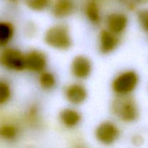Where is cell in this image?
Masks as SVG:
<instances>
[{
	"label": "cell",
	"instance_id": "ac0fdd59",
	"mask_svg": "<svg viewBox=\"0 0 148 148\" xmlns=\"http://www.w3.org/2000/svg\"><path fill=\"white\" fill-rule=\"evenodd\" d=\"M17 130L16 127L12 125L4 126L0 129V134L4 138L11 140V139L15 138L17 135Z\"/></svg>",
	"mask_w": 148,
	"mask_h": 148
},
{
	"label": "cell",
	"instance_id": "d6986e66",
	"mask_svg": "<svg viewBox=\"0 0 148 148\" xmlns=\"http://www.w3.org/2000/svg\"><path fill=\"white\" fill-rule=\"evenodd\" d=\"M138 20L144 30L148 33V9L139 12Z\"/></svg>",
	"mask_w": 148,
	"mask_h": 148
},
{
	"label": "cell",
	"instance_id": "8fae6325",
	"mask_svg": "<svg viewBox=\"0 0 148 148\" xmlns=\"http://www.w3.org/2000/svg\"><path fill=\"white\" fill-rule=\"evenodd\" d=\"M75 10L73 0H57L52 7V14L57 18H65L71 15Z\"/></svg>",
	"mask_w": 148,
	"mask_h": 148
},
{
	"label": "cell",
	"instance_id": "ffe728a7",
	"mask_svg": "<svg viewBox=\"0 0 148 148\" xmlns=\"http://www.w3.org/2000/svg\"><path fill=\"white\" fill-rule=\"evenodd\" d=\"M123 1L126 5V7L129 10H132L136 7V5L147 2L148 0H123Z\"/></svg>",
	"mask_w": 148,
	"mask_h": 148
},
{
	"label": "cell",
	"instance_id": "4fadbf2b",
	"mask_svg": "<svg viewBox=\"0 0 148 148\" xmlns=\"http://www.w3.org/2000/svg\"><path fill=\"white\" fill-rule=\"evenodd\" d=\"M14 31V27L11 23L0 22V46H4L10 43Z\"/></svg>",
	"mask_w": 148,
	"mask_h": 148
},
{
	"label": "cell",
	"instance_id": "5bb4252c",
	"mask_svg": "<svg viewBox=\"0 0 148 148\" xmlns=\"http://www.w3.org/2000/svg\"><path fill=\"white\" fill-rule=\"evenodd\" d=\"M85 14L87 18L93 24H99L100 22V12L98 4L94 0L88 1L85 7Z\"/></svg>",
	"mask_w": 148,
	"mask_h": 148
},
{
	"label": "cell",
	"instance_id": "2e32d148",
	"mask_svg": "<svg viewBox=\"0 0 148 148\" xmlns=\"http://www.w3.org/2000/svg\"><path fill=\"white\" fill-rule=\"evenodd\" d=\"M25 3L29 9L33 11H42L47 8L49 0H25Z\"/></svg>",
	"mask_w": 148,
	"mask_h": 148
},
{
	"label": "cell",
	"instance_id": "30bf717a",
	"mask_svg": "<svg viewBox=\"0 0 148 148\" xmlns=\"http://www.w3.org/2000/svg\"><path fill=\"white\" fill-rule=\"evenodd\" d=\"M106 23L107 30L119 36L127 27L128 17L123 13L113 12L107 16Z\"/></svg>",
	"mask_w": 148,
	"mask_h": 148
},
{
	"label": "cell",
	"instance_id": "7c38bea8",
	"mask_svg": "<svg viewBox=\"0 0 148 148\" xmlns=\"http://www.w3.org/2000/svg\"><path fill=\"white\" fill-rule=\"evenodd\" d=\"M59 119L65 127L73 128L81 120V116L78 111L72 108H65L59 113Z\"/></svg>",
	"mask_w": 148,
	"mask_h": 148
},
{
	"label": "cell",
	"instance_id": "7a4b0ae2",
	"mask_svg": "<svg viewBox=\"0 0 148 148\" xmlns=\"http://www.w3.org/2000/svg\"><path fill=\"white\" fill-rule=\"evenodd\" d=\"M127 95H118L112 103V111L119 120L132 122L137 119L138 108L134 100Z\"/></svg>",
	"mask_w": 148,
	"mask_h": 148
},
{
	"label": "cell",
	"instance_id": "52a82bcc",
	"mask_svg": "<svg viewBox=\"0 0 148 148\" xmlns=\"http://www.w3.org/2000/svg\"><path fill=\"white\" fill-rule=\"evenodd\" d=\"M71 72L78 79H86L90 75L92 65L89 59L84 56H77L71 63Z\"/></svg>",
	"mask_w": 148,
	"mask_h": 148
},
{
	"label": "cell",
	"instance_id": "3957f363",
	"mask_svg": "<svg viewBox=\"0 0 148 148\" xmlns=\"http://www.w3.org/2000/svg\"><path fill=\"white\" fill-rule=\"evenodd\" d=\"M138 81L139 77L134 71H125L115 77L112 82V89L118 95H129L136 88Z\"/></svg>",
	"mask_w": 148,
	"mask_h": 148
},
{
	"label": "cell",
	"instance_id": "6da1fadb",
	"mask_svg": "<svg viewBox=\"0 0 148 148\" xmlns=\"http://www.w3.org/2000/svg\"><path fill=\"white\" fill-rule=\"evenodd\" d=\"M44 40L48 46L59 50H67L73 43L69 28L63 24L49 27L44 35Z\"/></svg>",
	"mask_w": 148,
	"mask_h": 148
},
{
	"label": "cell",
	"instance_id": "e0dca14e",
	"mask_svg": "<svg viewBox=\"0 0 148 148\" xmlns=\"http://www.w3.org/2000/svg\"><path fill=\"white\" fill-rule=\"evenodd\" d=\"M11 96L10 86L4 82H0V104L5 103Z\"/></svg>",
	"mask_w": 148,
	"mask_h": 148
},
{
	"label": "cell",
	"instance_id": "277c9868",
	"mask_svg": "<svg viewBox=\"0 0 148 148\" xmlns=\"http://www.w3.org/2000/svg\"><path fill=\"white\" fill-rule=\"evenodd\" d=\"M0 64L15 71L26 69V54L15 49H7L0 53Z\"/></svg>",
	"mask_w": 148,
	"mask_h": 148
},
{
	"label": "cell",
	"instance_id": "5b68a950",
	"mask_svg": "<svg viewBox=\"0 0 148 148\" xmlns=\"http://www.w3.org/2000/svg\"><path fill=\"white\" fill-rule=\"evenodd\" d=\"M95 137L102 144L111 145L120 137V130L114 123L104 121L96 128Z\"/></svg>",
	"mask_w": 148,
	"mask_h": 148
},
{
	"label": "cell",
	"instance_id": "ba28073f",
	"mask_svg": "<svg viewBox=\"0 0 148 148\" xmlns=\"http://www.w3.org/2000/svg\"><path fill=\"white\" fill-rule=\"evenodd\" d=\"M120 43L119 36L107 29L102 30L100 34V51L103 54L113 52Z\"/></svg>",
	"mask_w": 148,
	"mask_h": 148
},
{
	"label": "cell",
	"instance_id": "8992f818",
	"mask_svg": "<svg viewBox=\"0 0 148 148\" xmlns=\"http://www.w3.org/2000/svg\"><path fill=\"white\" fill-rule=\"evenodd\" d=\"M47 64L46 55L39 50H32L26 54V69L41 73L44 71Z\"/></svg>",
	"mask_w": 148,
	"mask_h": 148
},
{
	"label": "cell",
	"instance_id": "9c48e42d",
	"mask_svg": "<svg viewBox=\"0 0 148 148\" xmlns=\"http://www.w3.org/2000/svg\"><path fill=\"white\" fill-rule=\"evenodd\" d=\"M65 96L67 101L73 105H80L87 98V90L84 85L74 83L68 85L65 90Z\"/></svg>",
	"mask_w": 148,
	"mask_h": 148
},
{
	"label": "cell",
	"instance_id": "9a60e30c",
	"mask_svg": "<svg viewBox=\"0 0 148 148\" xmlns=\"http://www.w3.org/2000/svg\"><path fill=\"white\" fill-rule=\"evenodd\" d=\"M39 84L44 90H49L56 85V78L51 72L43 71L39 77Z\"/></svg>",
	"mask_w": 148,
	"mask_h": 148
}]
</instances>
